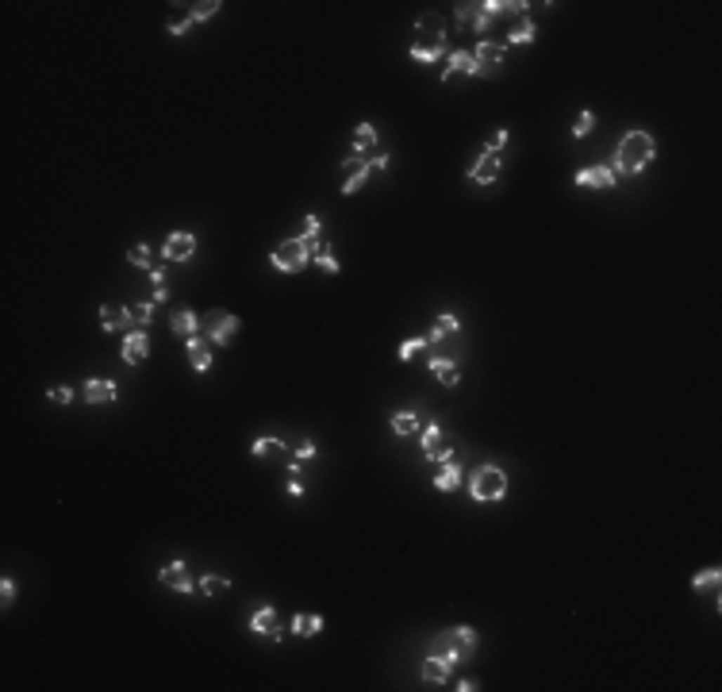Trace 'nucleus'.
Instances as JSON below:
<instances>
[{
    "label": "nucleus",
    "instance_id": "10",
    "mask_svg": "<svg viewBox=\"0 0 722 692\" xmlns=\"http://www.w3.org/2000/svg\"><path fill=\"white\" fill-rule=\"evenodd\" d=\"M146 354H150V343H146V331H131L123 339V362L127 365H143Z\"/></svg>",
    "mask_w": 722,
    "mask_h": 692
},
{
    "label": "nucleus",
    "instance_id": "45",
    "mask_svg": "<svg viewBox=\"0 0 722 692\" xmlns=\"http://www.w3.org/2000/svg\"><path fill=\"white\" fill-rule=\"evenodd\" d=\"M388 166H392V158H388V154H376V158L369 162V169H388Z\"/></svg>",
    "mask_w": 722,
    "mask_h": 692
},
{
    "label": "nucleus",
    "instance_id": "12",
    "mask_svg": "<svg viewBox=\"0 0 722 692\" xmlns=\"http://www.w3.org/2000/svg\"><path fill=\"white\" fill-rule=\"evenodd\" d=\"M100 323H104V331H127V327H135V320H131V308H123V304H104V308H100Z\"/></svg>",
    "mask_w": 722,
    "mask_h": 692
},
{
    "label": "nucleus",
    "instance_id": "8",
    "mask_svg": "<svg viewBox=\"0 0 722 692\" xmlns=\"http://www.w3.org/2000/svg\"><path fill=\"white\" fill-rule=\"evenodd\" d=\"M473 62H477V73H496L499 66H504V46H499V43H484V39H480V46L473 51Z\"/></svg>",
    "mask_w": 722,
    "mask_h": 692
},
{
    "label": "nucleus",
    "instance_id": "28",
    "mask_svg": "<svg viewBox=\"0 0 722 692\" xmlns=\"http://www.w3.org/2000/svg\"><path fill=\"white\" fill-rule=\"evenodd\" d=\"M454 642H457V654H473L477 650V631L473 627H454Z\"/></svg>",
    "mask_w": 722,
    "mask_h": 692
},
{
    "label": "nucleus",
    "instance_id": "33",
    "mask_svg": "<svg viewBox=\"0 0 722 692\" xmlns=\"http://www.w3.org/2000/svg\"><path fill=\"white\" fill-rule=\"evenodd\" d=\"M216 12H219V0H204V4H192L188 20H192V23H200V20H211Z\"/></svg>",
    "mask_w": 722,
    "mask_h": 692
},
{
    "label": "nucleus",
    "instance_id": "39",
    "mask_svg": "<svg viewBox=\"0 0 722 692\" xmlns=\"http://www.w3.org/2000/svg\"><path fill=\"white\" fill-rule=\"evenodd\" d=\"M300 239H308V242H315L319 239V216L311 211V216H303V235Z\"/></svg>",
    "mask_w": 722,
    "mask_h": 692
},
{
    "label": "nucleus",
    "instance_id": "3",
    "mask_svg": "<svg viewBox=\"0 0 722 692\" xmlns=\"http://www.w3.org/2000/svg\"><path fill=\"white\" fill-rule=\"evenodd\" d=\"M308 262H311L308 239H289V242H281V247L273 250V266H277L281 273H300Z\"/></svg>",
    "mask_w": 722,
    "mask_h": 692
},
{
    "label": "nucleus",
    "instance_id": "34",
    "mask_svg": "<svg viewBox=\"0 0 722 692\" xmlns=\"http://www.w3.org/2000/svg\"><path fill=\"white\" fill-rule=\"evenodd\" d=\"M131 320H135L138 331H146V327H150V320H154V304H135V308H131Z\"/></svg>",
    "mask_w": 722,
    "mask_h": 692
},
{
    "label": "nucleus",
    "instance_id": "47",
    "mask_svg": "<svg viewBox=\"0 0 722 692\" xmlns=\"http://www.w3.org/2000/svg\"><path fill=\"white\" fill-rule=\"evenodd\" d=\"M150 281H154V289H158V285H166V273H162L158 266H154V270H150Z\"/></svg>",
    "mask_w": 722,
    "mask_h": 692
},
{
    "label": "nucleus",
    "instance_id": "18",
    "mask_svg": "<svg viewBox=\"0 0 722 692\" xmlns=\"http://www.w3.org/2000/svg\"><path fill=\"white\" fill-rule=\"evenodd\" d=\"M457 485H461V466H457L454 458H446L442 469L434 474V488H438V492H454Z\"/></svg>",
    "mask_w": 722,
    "mask_h": 692
},
{
    "label": "nucleus",
    "instance_id": "31",
    "mask_svg": "<svg viewBox=\"0 0 722 692\" xmlns=\"http://www.w3.org/2000/svg\"><path fill=\"white\" fill-rule=\"evenodd\" d=\"M127 262L138 266V270H154L150 266V247H146V242H135V247L127 250Z\"/></svg>",
    "mask_w": 722,
    "mask_h": 692
},
{
    "label": "nucleus",
    "instance_id": "1",
    "mask_svg": "<svg viewBox=\"0 0 722 692\" xmlns=\"http://www.w3.org/2000/svg\"><path fill=\"white\" fill-rule=\"evenodd\" d=\"M653 135L650 131H626L615 150V174H642L645 166L653 162Z\"/></svg>",
    "mask_w": 722,
    "mask_h": 692
},
{
    "label": "nucleus",
    "instance_id": "9",
    "mask_svg": "<svg viewBox=\"0 0 722 692\" xmlns=\"http://www.w3.org/2000/svg\"><path fill=\"white\" fill-rule=\"evenodd\" d=\"M192 250H196V239L188 231H177V235H169V239H166V250H162V254H166L169 262H188Z\"/></svg>",
    "mask_w": 722,
    "mask_h": 692
},
{
    "label": "nucleus",
    "instance_id": "26",
    "mask_svg": "<svg viewBox=\"0 0 722 692\" xmlns=\"http://www.w3.org/2000/svg\"><path fill=\"white\" fill-rule=\"evenodd\" d=\"M292 631L308 639V634H319V631H323V620H319L315 612H296V620H292Z\"/></svg>",
    "mask_w": 722,
    "mask_h": 692
},
{
    "label": "nucleus",
    "instance_id": "32",
    "mask_svg": "<svg viewBox=\"0 0 722 692\" xmlns=\"http://www.w3.org/2000/svg\"><path fill=\"white\" fill-rule=\"evenodd\" d=\"M311 258L319 262V270H323V273H339V258L331 254V247H327V242H323V247H319Z\"/></svg>",
    "mask_w": 722,
    "mask_h": 692
},
{
    "label": "nucleus",
    "instance_id": "43",
    "mask_svg": "<svg viewBox=\"0 0 722 692\" xmlns=\"http://www.w3.org/2000/svg\"><path fill=\"white\" fill-rule=\"evenodd\" d=\"M188 23H192L188 15H180V20H169V35H185V31H188Z\"/></svg>",
    "mask_w": 722,
    "mask_h": 692
},
{
    "label": "nucleus",
    "instance_id": "36",
    "mask_svg": "<svg viewBox=\"0 0 722 692\" xmlns=\"http://www.w3.org/2000/svg\"><path fill=\"white\" fill-rule=\"evenodd\" d=\"M277 450H284L281 446V438H254V454H258V458H265V454H277Z\"/></svg>",
    "mask_w": 722,
    "mask_h": 692
},
{
    "label": "nucleus",
    "instance_id": "37",
    "mask_svg": "<svg viewBox=\"0 0 722 692\" xmlns=\"http://www.w3.org/2000/svg\"><path fill=\"white\" fill-rule=\"evenodd\" d=\"M592 127H596V116H592V112H580V116H577V124H572V135H577V138H584L588 131H592Z\"/></svg>",
    "mask_w": 722,
    "mask_h": 692
},
{
    "label": "nucleus",
    "instance_id": "17",
    "mask_svg": "<svg viewBox=\"0 0 722 692\" xmlns=\"http://www.w3.org/2000/svg\"><path fill=\"white\" fill-rule=\"evenodd\" d=\"M250 631L254 634H269V639H281V627H277V612L273 608H258V612H254V620H250Z\"/></svg>",
    "mask_w": 722,
    "mask_h": 692
},
{
    "label": "nucleus",
    "instance_id": "5",
    "mask_svg": "<svg viewBox=\"0 0 722 692\" xmlns=\"http://www.w3.org/2000/svg\"><path fill=\"white\" fill-rule=\"evenodd\" d=\"M235 331H239V315H227V312H211V315H208V339H211V346H227Z\"/></svg>",
    "mask_w": 722,
    "mask_h": 692
},
{
    "label": "nucleus",
    "instance_id": "13",
    "mask_svg": "<svg viewBox=\"0 0 722 692\" xmlns=\"http://www.w3.org/2000/svg\"><path fill=\"white\" fill-rule=\"evenodd\" d=\"M423 458H431V462H446V458H454V454L442 446V427H438V423H431V427L423 431Z\"/></svg>",
    "mask_w": 722,
    "mask_h": 692
},
{
    "label": "nucleus",
    "instance_id": "19",
    "mask_svg": "<svg viewBox=\"0 0 722 692\" xmlns=\"http://www.w3.org/2000/svg\"><path fill=\"white\" fill-rule=\"evenodd\" d=\"M431 654H438V658H446V662H457V642H454V631H442V634H434L431 639Z\"/></svg>",
    "mask_w": 722,
    "mask_h": 692
},
{
    "label": "nucleus",
    "instance_id": "25",
    "mask_svg": "<svg viewBox=\"0 0 722 692\" xmlns=\"http://www.w3.org/2000/svg\"><path fill=\"white\" fill-rule=\"evenodd\" d=\"M718 585H722L718 566H711V569H703V573L692 577V589H695V592H718Z\"/></svg>",
    "mask_w": 722,
    "mask_h": 692
},
{
    "label": "nucleus",
    "instance_id": "27",
    "mask_svg": "<svg viewBox=\"0 0 722 692\" xmlns=\"http://www.w3.org/2000/svg\"><path fill=\"white\" fill-rule=\"evenodd\" d=\"M346 169H350V177H346V185H342V197H354L361 185L369 181V162H361V166H346Z\"/></svg>",
    "mask_w": 722,
    "mask_h": 692
},
{
    "label": "nucleus",
    "instance_id": "21",
    "mask_svg": "<svg viewBox=\"0 0 722 692\" xmlns=\"http://www.w3.org/2000/svg\"><path fill=\"white\" fill-rule=\"evenodd\" d=\"M431 373L442 381V385H457V381H461L457 362H446V358H431Z\"/></svg>",
    "mask_w": 722,
    "mask_h": 692
},
{
    "label": "nucleus",
    "instance_id": "44",
    "mask_svg": "<svg viewBox=\"0 0 722 692\" xmlns=\"http://www.w3.org/2000/svg\"><path fill=\"white\" fill-rule=\"evenodd\" d=\"M0 596H4V604H12V596H15V585L8 581V577L0 581Z\"/></svg>",
    "mask_w": 722,
    "mask_h": 692
},
{
    "label": "nucleus",
    "instance_id": "4",
    "mask_svg": "<svg viewBox=\"0 0 722 692\" xmlns=\"http://www.w3.org/2000/svg\"><path fill=\"white\" fill-rule=\"evenodd\" d=\"M415 35H419L423 51H446V23H442V15H423L419 23H415Z\"/></svg>",
    "mask_w": 722,
    "mask_h": 692
},
{
    "label": "nucleus",
    "instance_id": "30",
    "mask_svg": "<svg viewBox=\"0 0 722 692\" xmlns=\"http://www.w3.org/2000/svg\"><path fill=\"white\" fill-rule=\"evenodd\" d=\"M392 431H396V435H415V431H419V419H415V412H400V415H392Z\"/></svg>",
    "mask_w": 722,
    "mask_h": 692
},
{
    "label": "nucleus",
    "instance_id": "42",
    "mask_svg": "<svg viewBox=\"0 0 722 692\" xmlns=\"http://www.w3.org/2000/svg\"><path fill=\"white\" fill-rule=\"evenodd\" d=\"M504 146H507V131H504V127H496V131H492V143H488V150H496V154H499V150H504Z\"/></svg>",
    "mask_w": 722,
    "mask_h": 692
},
{
    "label": "nucleus",
    "instance_id": "7",
    "mask_svg": "<svg viewBox=\"0 0 722 692\" xmlns=\"http://www.w3.org/2000/svg\"><path fill=\"white\" fill-rule=\"evenodd\" d=\"M469 177H473L477 185H492V181L499 177V154H496V150H484L480 158L469 166Z\"/></svg>",
    "mask_w": 722,
    "mask_h": 692
},
{
    "label": "nucleus",
    "instance_id": "11",
    "mask_svg": "<svg viewBox=\"0 0 722 692\" xmlns=\"http://www.w3.org/2000/svg\"><path fill=\"white\" fill-rule=\"evenodd\" d=\"M158 581L166 585V589H177V592H192V589H196L192 577L185 573V561H169V566L158 573Z\"/></svg>",
    "mask_w": 722,
    "mask_h": 692
},
{
    "label": "nucleus",
    "instance_id": "29",
    "mask_svg": "<svg viewBox=\"0 0 722 692\" xmlns=\"http://www.w3.org/2000/svg\"><path fill=\"white\" fill-rule=\"evenodd\" d=\"M354 146H357L361 154L373 150V146H376V127H373V124H357V127H354Z\"/></svg>",
    "mask_w": 722,
    "mask_h": 692
},
{
    "label": "nucleus",
    "instance_id": "23",
    "mask_svg": "<svg viewBox=\"0 0 722 692\" xmlns=\"http://www.w3.org/2000/svg\"><path fill=\"white\" fill-rule=\"evenodd\" d=\"M454 73H477V62H473V54H469V51H454V54H449V70L442 73V77L449 81Z\"/></svg>",
    "mask_w": 722,
    "mask_h": 692
},
{
    "label": "nucleus",
    "instance_id": "35",
    "mask_svg": "<svg viewBox=\"0 0 722 692\" xmlns=\"http://www.w3.org/2000/svg\"><path fill=\"white\" fill-rule=\"evenodd\" d=\"M507 39H511V43H519V46H523V43H534V23L523 20L519 27H511V35H507Z\"/></svg>",
    "mask_w": 722,
    "mask_h": 692
},
{
    "label": "nucleus",
    "instance_id": "40",
    "mask_svg": "<svg viewBox=\"0 0 722 692\" xmlns=\"http://www.w3.org/2000/svg\"><path fill=\"white\" fill-rule=\"evenodd\" d=\"M46 400H54V404H70V400H73V389L58 385V389H51V393H46Z\"/></svg>",
    "mask_w": 722,
    "mask_h": 692
},
{
    "label": "nucleus",
    "instance_id": "38",
    "mask_svg": "<svg viewBox=\"0 0 722 692\" xmlns=\"http://www.w3.org/2000/svg\"><path fill=\"white\" fill-rule=\"evenodd\" d=\"M419 350H426V339H407V343L400 346V362H412Z\"/></svg>",
    "mask_w": 722,
    "mask_h": 692
},
{
    "label": "nucleus",
    "instance_id": "16",
    "mask_svg": "<svg viewBox=\"0 0 722 692\" xmlns=\"http://www.w3.org/2000/svg\"><path fill=\"white\" fill-rule=\"evenodd\" d=\"M81 396H85L88 404H112V400H116V385H112V381H100V377H93V381H85V389H81Z\"/></svg>",
    "mask_w": 722,
    "mask_h": 692
},
{
    "label": "nucleus",
    "instance_id": "41",
    "mask_svg": "<svg viewBox=\"0 0 722 692\" xmlns=\"http://www.w3.org/2000/svg\"><path fill=\"white\" fill-rule=\"evenodd\" d=\"M308 458H315V443H311V438H300L296 443V462H308Z\"/></svg>",
    "mask_w": 722,
    "mask_h": 692
},
{
    "label": "nucleus",
    "instance_id": "24",
    "mask_svg": "<svg viewBox=\"0 0 722 692\" xmlns=\"http://www.w3.org/2000/svg\"><path fill=\"white\" fill-rule=\"evenodd\" d=\"M196 589L204 592V596H219V592L231 589V577H219V573H204L200 581H196Z\"/></svg>",
    "mask_w": 722,
    "mask_h": 692
},
{
    "label": "nucleus",
    "instance_id": "46",
    "mask_svg": "<svg viewBox=\"0 0 722 692\" xmlns=\"http://www.w3.org/2000/svg\"><path fill=\"white\" fill-rule=\"evenodd\" d=\"M289 492H292V496H303V481H300V477H292V481H289Z\"/></svg>",
    "mask_w": 722,
    "mask_h": 692
},
{
    "label": "nucleus",
    "instance_id": "15",
    "mask_svg": "<svg viewBox=\"0 0 722 692\" xmlns=\"http://www.w3.org/2000/svg\"><path fill=\"white\" fill-rule=\"evenodd\" d=\"M457 331H461V320H457V315H438V320H434V327H431V335H426V346H438V343H446L449 335H457Z\"/></svg>",
    "mask_w": 722,
    "mask_h": 692
},
{
    "label": "nucleus",
    "instance_id": "20",
    "mask_svg": "<svg viewBox=\"0 0 722 692\" xmlns=\"http://www.w3.org/2000/svg\"><path fill=\"white\" fill-rule=\"evenodd\" d=\"M169 327H173V335H185V339H192V335H196V327H200V320H196V312H188V308H180V312H173V320H169Z\"/></svg>",
    "mask_w": 722,
    "mask_h": 692
},
{
    "label": "nucleus",
    "instance_id": "14",
    "mask_svg": "<svg viewBox=\"0 0 722 692\" xmlns=\"http://www.w3.org/2000/svg\"><path fill=\"white\" fill-rule=\"evenodd\" d=\"M419 677H423V681H431V685H446V677H449V662H446V658H438V654H426V658H423V665H419Z\"/></svg>",
    "mask_w": 722,
    "mask_h": 692
},
{
    "label": "nucleus",
    "instance_id": "6",
    "mask_svg": "<svg viewBox=\"0 0 722 692\" xmlns=\"http://www.w3.org/2000/svg\"><path fill=\"white\" fill-rule=\"evenodd\" d=\"M615 177L619 174H615L611 166H588V169L577 174V185L580 189H603L607 192V189H615Z\"/></svg>",
    "mask_w": 722,
    "mask_h": 692
},
{
    "label": "nucleus",
    "instance_id": "2",
    "mask_svg": "<svg viewBox=\"0 0 722 692\" xmlns=\"http://www.w3.org/2000/svg\"><path fill=\"white\" fill-rule=\"evenodd\" d=\"M469 492H473V500H480V504H496L499 496L507 492L504 469H499V466H480V469H473Z\"/></svg>",
    "mask_w": 722,
    "mask_h": 692
},
{
    "label": "nucleus",
    "instance_id": "22",
    "mask_svg": "<svg viewBox=\"0 0 722 692\" xmlns=\"http://www.w3.org/2000/svg\"><path fill=\"white\" fill-rule=\"evenodd\" d=\"M188 362H192V370H211V354H208V343L204 339H188Z\"/></svg>",
    "mask_w": 722,
    "mask_h": 692
}]
</instances>
